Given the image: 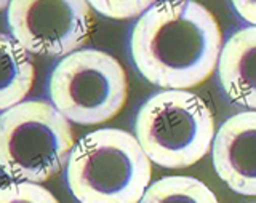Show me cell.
<instances>
[{
    "label": "cell",
    "mask_w": 256,
    "mask_h": 203,
    "mask_svg": "<svg viewBox=\"0 0 256 203\" xmlns=\"http://www.w3.org/2000/svg\"><path fill=\"white\" fill-rule=\"evenodd\" d=\"M140 74L165 90H189L218 66L222 32L216 16L196 0H162L144 12L132 32Z\"/></svg>",
    "instance_id": "cell-1"
},
{
    "label": "cell",
    "mask_w": 256,
    "mask_h": 203,
    "mask_svg": "<svg viewBox=\"0 0 256 203\" xmlns=\"http://www.w3.org/2000/svg\"><path fill=\"white\" fill-rule=\"evenodd\" d=\"M150 164L136 136L100 128L72 148L68 186L82 203H136L150 184Z\"/></svg>",
    "instance_id": "cell-2"
},
{
    "label": "cell",
    "mask_w": 256,
    "mask_h": 203,
    "mask_svg": "<svg viewBox=\"0 0 256 203\" xmlns=\"http://www.w3.org/2000/svg\"><path fill=\"white\" fill-rule=\"evenodd\" d=\"M74 148L69 120L45 101H21L0 114V172L14 181L45 182Z\"/></svg>",
    "instance_id": "cell-3"
},
{
    "label": "cell",
    "mask_w": 256,
    "mask_h": 203,
    "mask_svg": "<svg viewBox=\"0 0 256 203\" xmlns=\"http://www.w3.org/2000/svg\"><path fill=\"white\" fill-rule=\"evenodd\" d=\"M136 140L152 164L181 170L212 149L214 118L205 101L189 90H164L144 102L134 122Z\"/></svg>",
    "instance_id": "cell-4"
},
{
    "label": "cell",
    "mask_w": 256,
    "mask_h": 203,
    "mask_svg": "<svg viewBox=\"0 0 256 203\" xmlns=\"http://www.w3.org/2000/svg\"><path fill=\"white\" fill-rule=\"evenodd\" d=\"M50 98L69 122L100 125L114 118L128 98L124 66L101 50H76L52 72Z\"/></svg>",
    "instance_id": "cell-5"
},
{
    "label": "cell",
    "mask_w": 256,
    "mask_h": 203,
    "mask_svg": "<svg viewBox=\"0 0 256 203\" xmlns=\"http://www.w3.org/2000/svg\"><path fill=\"white\" fill-rule=\"evenodd\" d=\"M8 26L26 52L66 56L88 40L93 16L86 0H12Z\"/></svg>",
    "instance_id": "cell-6"
},
{
    "label": "cell",
    "mask_w": 256,
    "mask_h": 203,
    "mask_svg": "<svg viewBox=\"0 0 256 203\" xmlns=\"http://www.w3.org/2000/svg\"><path fill=\"white\" fill-rule=\"evenodd\" d=\"M213 166L236 194L256 197V110L229 117L214 134Z\"/></svg>",
    "instance_id": "cell-7"
},
{
    "label": "cell",
    "mask_w": 256,
    "mask_h": 203,
    "mask_svg": "<svg viewBox=\"0 0 256 203\" xmlns=\"http://www.w3.org/2000/svg\"><path fill=\"white\" fill-rule=\"evenodd\" d=\"M216 68L229 98L256 110V26L238 29L226 40Z\"/></svg>",
    "instance_id": "cell-8"
},
{
    "label": "cell",
    "mask_w": 256,
    "mask_h": 203,
    "mask_svg": "<svg viewBox=\"0 0 256 203\" xmlns=\"http://www.w3.org/2000/svg\"><path fill=\"white\" fill-rule=\"evenodd\" d=\"M34 78L36 70L24 46L0 34V112L26 98Z\"/></svg>",
    "instance_id": "cell-9"
},
{
    "label": "cell",
    "mask_w": 256,
    "mask_h": 203,
    "mask_svg": "<svg viewBox=\"0 0 256 203\" xmlns=\"http://www.w3.org/2000/svg\"><path fill=\"white\" fill-rule=\"evenodd\" d=\"M168 200H190L197 203H216L218 197L200 180L192 176H165L144 190L141 202L158 203Z\"/></svg>",
    "instance_id": "cell-10"
},
{
    "label": "cell",
    "mask_w": 256,
    "mask_h": 203,
    "mask_svg": "<svg viewBox=\"0 0 256 203\" xmlns=\"http://www.w3.org/2000/svg\"><path fill=\"white\" fill-rule=\"evenodd\" d=\"M100 14L112 20H128L141 16L158 0H86Z\"/></svg>",
    "instance_id": "cell-11"
},
{
    "label": "cell",
    "mask_w": 256,
    "mask_h": 203,
    "mask_svg": "<svg viewBox=\"0 0 256 203\" xmlns=\"http://www.w3.org/2000/svg\"><path fill=\"white\" fill-rule=\"evenodd\" d=\"M0 202H34V203H56L50 190L32 181H14L0 188Z\"/></svg>",
    "instance_id": "cell-12"
},
{
    "label": "cell",
    "mask_w": 256,
    "mask_h": 203,
    "mask_svg": "<svg viewBox=\"0 0 256 203\" xmlns=\"http://www.w3.org/2000/svg\"><path fill=\"white\" fill-rule=\"evenodd\" d=\"M237 14L252 26H256V0H230Z\"/></svg>",
    "instance_id": "cell-13"
},
{
    "label": "cell",
    "mask_w": 256,
    "mask_h": 203,
    "mask_svg": "<svg viewBox=\"0 0 256 203\" xmlns=\"http://www.w3.org/2000/svg\"><path fill=\"white\" fill-rule=\"evenodd\" d=\"M10 2H12V0H0V12H2L5 6L10 5Z\"/></svg>",
    "instance_id": "cell-14"
}]
</instances>
